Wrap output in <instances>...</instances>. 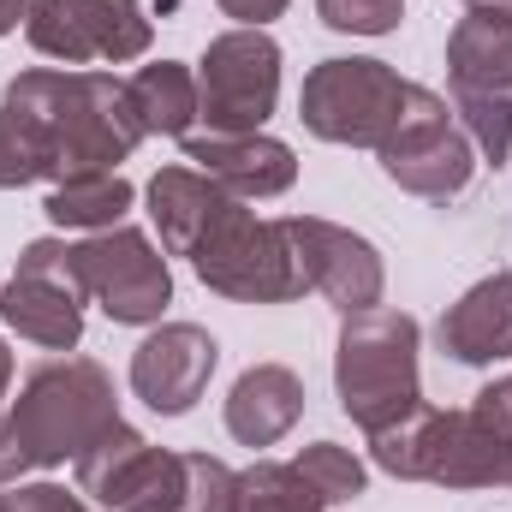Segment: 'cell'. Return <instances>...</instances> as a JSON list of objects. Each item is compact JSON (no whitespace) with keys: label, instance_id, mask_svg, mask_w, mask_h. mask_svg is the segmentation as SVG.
I'll use <instances>...</instances> for the list:
<instances>
[{"label":"cell","instance_id":"e0dca14e","mask_svg":"<svg viewBox=\"0 0 512 512\" xmlns=\"http://www.w3.org/2000/svg\"><path fill=\"white\" fill-rule=\"evenodd\" d=\"M304 417V382L286 364H251L227 393V435L239 447H274Z\"/></svg>","mask_w":512,"mask_h":512},{"label":"cell","instance_id":"4dcf8cb0","mask_svg":"<svg viewBox=\"0 0 512 512\" xmlns=\"http://www.w3.org/2000/svg\"><path fill=\"white\" fill-rule=\"evenodd\" d=\"M6 387H12V346L0 340V417H6Z\"/></svg>","mask_w":512,"mask_h":512},{"label":"cell","instance_id":"3957f363","mask_svg":"<svg viewBox=\"0 0 512 512\" xmlns=\"http://www.w3.org/2000/svg\"><path fill=\"white\" fill-rule=\"evenodd\" d=\"M417 352H423V328L405 310H358L340 322V346H334V393L340 411L364 429L382 435L393 423H405L423 405V376H417Z\"/></svg>","mask_w":512,"mask_h":512},{"label":"cell","instance_id":"9c48e42d","mask_svg":"<svg viewBox=\"0 0 512 512\" xmlns=\"http://www.w3.org/2000/svg\"><path fill=\"white\" fill-rule=\"evenodd\" d=\"M280 102V42L268 30H221L197 60V120L221 137L262 131Z\"/></svg>","mask_w":512,"mask_h":512},{"label":"cell","instance_id":"cb8c5ba5","mask_svg":"<svg viewBox=\"0 0 512 512\" xmlns=\"http://www.w3.org/2000/svg\"><path fill=\"white\" fill-rule=\"evenodd\" d=\"M239 512H328L316 501V489L274 459H256L251 471H239Z\"/></svg>","mask_w":512,"mask_h":512},{"label":"cell","instance_id":"484cf974","mask_svg":"<svg viewBox=\"0 0 512 512\" xmlns=\"http://www.w3.org/2000/svg\"><path fill=\"white\" fill-rule=\"evenodd\" d=\"M316 18L340 36H393L405 0H316Z\"/></svg>","mask_w":512,"mask_h":512},{"label":"cell","instance_id":"30bf717a","mask_svg":"<svg viewBox=\"0 0 512 512\" xmlns=\"http://www.w3.org/2000/svg\"><path fill=\"white\" fill-rule=\"evenodd\" d=\"M24 36L42 60L60 66H126L149 54L155 24L143 0H30Z\"/></svg>","mask_w":512,"mask_h":512},{"label":"cell","instance_id":"7a4b0ae2","mask_svg":"<svg viewBox=\"0 0 512 512\" xmlns=\"http://www.w3.org/2000/svg\"><path fill=\"white\" fill-rule=\"evenodd\" d=\"M114 423H120V393L96 358L36 364L0 417V483H18L24 471H54L66 459L78 465Z\"/></svg>","mask_w":512,"mask_h":512},{"label":"cell","instance_id":"4316f807","mask_svg":"<svg viewBox=\"0 0 512 512\" xmlns=\"http://www.w3.org/2000/svg\"><path fill=\"white\" fill-rule=\"evenodd\" d=\"M12 512H96L84 495H66L60 483H24L12 495Z\"/></svg>","mask_w":512,"mask_h":512},{"label":"cell","instance_id":"9a60e30c","mask_svg":"<svg viewBox=\"0 0 512 512\" xmlns=\"http://www.w3.org/2000/svg\"><path fill=\"white\" fill-rule=\"evenodd\" d=\"M179 149H185V161L197 167V173H209L221 191H233V197H280V191H292V179H298V155H292V143H280V137H268V131H245V137H221V131H191V137H179Z\"/></svg>","mask_w":512,"mask_h":512},{"label":"cell","instance_id":"1f68e13d","mask_svg":"<svg viewBox=\"0 0 512 512\" xmlns=\"http://www.w3.org/2000/svg\"><path fill=\"white\" fill-rule=\"evenodd\" d=\"M471 12H489V18H512V0H465Z\"/></svg>","mask_w":512,"mask_h":512},{"label":"cell","instance_id":"4fadbf2b","mask_svg":"<svg viewBox=\"0 0 512 512\" xmlns=\"http://www.w3.org/2000/svg\"><path fill=\"white\" fill-rule=\"evenodd\" d=\"M286 233H292V251H298L304 280L340 316H358V310L382 304L387 268H382V251L364 233H352L340 221H322V215H286Z\"/></svg>","mask_w":512,"mask_h":512},{"label":"cell","instance_id":"f1b7e54d","mask_svg":"<svg viewBox=\"0 0 512 512\" xmlns=\"http://www.w3.org/2000/svg\"><path fill=\"white\" fill-rule=\"evenodd\" d=\"M215 6H221L239 30H268V18H280L292 0H215Z\"/></svg>","mask_w":512,"mask_h":512},{"label":"cell","instance_id":"7402d4cb","mask_svg":"<svg viewBox=\"0 0 512 512\" xmlns=\"http://www.w3.org/2000/svg\"><path fill=\"white\" fill-rule=\"evenodd\" d=\"M453 120L471 137L483 167H507L512 161V96L495 90H453Z\"/></svg>","mask_w":512,"mask_h":512},{"label":"cell","instance_id":"d6a6232c","mask_svg":"<svg viewBox=\"0 0 512 512\" xmlns=\"http://www.w3.org/2000/svg\"><path fill=\"white\" fill-rule=\"evenodd\" d=\"M0 512H12V495H6V483H0Z\"/></svg>","mask_w":512,"mask_h":512},{"label":"cell","instance_id":"2e32d148","mask_svg":"<svg viewBox=\"0 0 512 512\" xmlns=\"http://www.w3.org/2000/svg\"><path fill=\"white\" fill-rule=\"evenodd\" d=\"M435 340L465 370L507 364L512 358V268H495L489 280L459 292V304H447V316L435 322Z\"/></svg>","mask_w":512,"mask_h":512},{"label":"cell","instance_id":"ffe728a7","mask_svg":"<svg viewBox=\"0 0 512 512\" xmlns=\"http://www.w3.org/2000/svg\"><path fill=\"white\" fill-rule=\"evenodd\" d=\"M131 114L143 137H191L197 126V72L179 60H149L126 78Z\"/></svg>","mask_w":512,"mask_h":512},{"label":"cell","instance_id":"7c38bea8","mask_svg":"<svg viewBox=\"0 0 512 512\" xmlns=\"http://www.w3.org/2000/svg\"><path fill=\"white\" fill-rule=\"evenodd\" d=\"M78 495L96 512H179L185 507V453L143 441L120 417L78 459Z\"/></svg>","mask_w":512,"mask_h":512},{"label":"cell","instance_id":"52a82bcc","mask_svg":"<svg viewBox=\"0 0 512 512\" xmlns=\"http://www.w3.org/2000/svg\"><path fill=\"white\" fill-rule=\"evenodd\" d=\"M72 274H78L84 298H96L102 316L120 328H155L173 304V268H167L161 245L126 221L108 233H84L72 245Z\"/></svg>","mask_w":512,"mask_h":512},{"label":"cell","instance_id":"8fae6325","mask_svg":"<svg viewBox=\"0 0 512 512\" xmlns=\"http://www.w3.org/2000/svg\"><path fill=\"white\" fill-rule=\"evenodd\" d=\"M0 322L42 346V352H78L84 340V286L72 274V245L66 239H30L18 251L12 280L0 286Z\"/></svg>","mask_w":512,"mask_h":512},{"label":"cell","instance_id":"d6986e66","mask_svg":"<svg viewBox=\"0 0 512 512\" xmlns=\"http://www.w3.org/2000/svg\"><path fill=\"white\" fill-rule=\"evenodd\" d=\"M447 78H453V90L512 96V18L465 12L447 36Z\"/></svg>","mask_w":512,"mask_h":512},{"label":"cell","instance_id":"6da1fadb","mask_svg":"<svg viewBox=\"0 0 512 512\" xmlns=\"http://www.w3.org/2000/svg\"><path fill=\"white\" fill-rule=\"evenodd\" d=\"M143 126L131 114L126 78L30 66L0 90V191L36 179L60 185L78 173H120Z\"/></svg>","mask_w":512,"mask_h":512},{"label":"cell","instance_id":"603a6c76","mask_svg":"<svg viewBox=\"0 0 512 512\" xmlns=\"http://www.w3.org/2000/svg\"><path fill=\"white\" fill-rule=\"evenodd\" d=\"M292 471L316 489V501H322V507H346V501H358V495L370 489L364 459H358L352 447H340V441H310V447L292 459Z\"/></svg>","mask_w":512,"mask_h":512},{"label":"cell","instance_id":"8992f818","mask_svg":"<svg viewBox=\"0 0 512 512\" xmlns=\"http://www.w3.org/2000/svg\"><path fill=\"white\" fill-rule=\"evenodd\" d=\"M411 102V78H399L387 60H322L310 66L304 90H298V120L322 143H346V149H382L399 114Z\"/></svg>","mask_w":512,"mask_h":512},{"label":"cell","instance_id":"277c9868","mask_svg":"<svg viewBox=\"0 0 512 512\" xmlns=\"http://www.w3.org/2000/svg\"><path fill=\"white\" fill-rule=\"evenodd\" d=\"M370 459L399 483H441V489H512V441L495 435L471 405L435 411L417 405L405 423L370 435Z\"/></svg>","mask_w":512,"mask_h":512},{"label":"cell","instance_id":"ac0fdd59","mask_svg":"<svg viewBox=\"0 0 512 512\" xmlns=\"http://www.w3.org/2000/svg\"><path fill=\"white\" fill-rule=\"evenodd\" d=\"M143 197H149V221H155V233H161V251L191 256V245H197L203 227H209V215H215L233 191H221L209 173H197V167L185 161V167H161Z\"/></svg>","mask_w":512,"mask_h":512},{"label":"cell","instance_id":"ba28073f","mask_svg":"<svg viewBox=\"0 0 512 512\" xmlns=\"http://www.w3.org/2000/svg\"><path fill=\"white\" fill-rule=\"evenodd\" d=\"M376 155H382L387 179H393L399 191L423 197V203H453V197H465L471 179H477V167H483L477 149H471V137L453 120L447 96H435V90H423V84H411V102H405L393 137H387Z\"/></svg>","mask_w":512,"mask_h":512},{"label":"cell","instance_id":"5b68a950","mask_svg":"<svg viewBox=\"0 0 512 512\" xmlns=\"http://www.w3.org/2000/svg\"><path fill=\"white\" fill-rule=\"evenodd\" d=\"M197 268V280L233 304H292L304 298V268H298V251H292V233L286 221H262L256 209H245V197H227L203 239L185 256Z\"/></svg>","mask_w":512,"mask_h":512},{"label":"cell","instance_id":"44dd1931","mask_svg":"<svg viewBox=\"0 0 512 512\" xmlns=\"http://www.w3.org/2000/svg\"><path fill=\"white\" fill-rule=\"evenodd\" d=\"M137 203L131 179L120 173H78V179H60L48 197H42V215L60 227V233H108L120 227Z\"/></svg>","mask_w":512,"mask_h":512},{"label":"cell","instance_id":"f546056e","mask_svg":"<svg viewBox=\"0 0 512 512\" xmlns=\"http://www.w3.org/2000/svg\"><path fill=\"white\" fill-rule=\"evenodd\" d=\"M24 12H30V0H0V36H12L24 24Z\"/></svg>","mask_w":512,"mask_h":512},{"label":"cell","instance_id":"5bb4252c","mask_svg":"<svg viewBox=\"0 0 512 512\" xmlns=\"http://www.w3.org/2000/svg\"><path fill=\"white\" fill-rule=\"evenodd\" d=\"M215 364H221V346H215L209 328H197V322H155L143 334V346L131 352V393L149 411H161V417H185L203 399Z\"/></svg>","mask_w":512,"mask_h":512},{"label":"cell","instance_id":"d4e9b609","mask_svg":"<svg viewBox=\"0 0 512 512\" xmlns=\"http://www.w3.org/2000/svg\"><path fill=\"white\" fill-rule=\"evenodd\" d=\"M179 512H239V471L209 453H185V507Z\"/></svg>","mask_w":512,"mask_h":512},{"label":"cell","instance_id":"83f0119b","mask_svg":"<svg viewBox=\"0 0 512 512\" xmlns=\"http://www.w3.org/2000/svg\"><path fill=\"white\" fill-rule=\"evenodd\" d=\"M471 411L495 429V435H507L512 441V376H501V382H489L477 399H471Z\"/></svg>","mask_w":512,"mask_h":512}]
</instances>
